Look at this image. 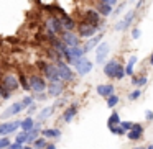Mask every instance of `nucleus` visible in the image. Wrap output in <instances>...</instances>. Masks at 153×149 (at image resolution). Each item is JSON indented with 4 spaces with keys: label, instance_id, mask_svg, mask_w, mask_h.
I'll use <instances>...</instances> for the list:
<instances>
[{
    "label": "nucleus",
    "instance_id": "47",
    "mask_svg": "<svg viewBox=\"0 0 153 149\" xmlns=\"http://www.w3.org/2000/svg\"><path fill=\"white\" fill-rule=\"evenodd\" d=\"M133 149H143V148H133Z\"/></svg>",
    "mask_w": 153,
    "mask_h": 149
},
{
    "label": "nucleus",
    "instance_id": "7",
    "mask_svg": "<svg viewBox=\"0 0 153 149\" xmlns=\"http://www.w3.org/2000/svg\"><path fill=\"white\" fill-rule=\"evenodd\" d=\"M30 85H31V90L36 92V93H41V92H45V90L48 89L45 79L40 77V76H31L30 77Z\"/></svg>",
    "mask_w": 153,
    "mask_h": 149
},
{
    "label": "nucleus",
    "instance_id": "18",
    "mask_svg": "<svg viewBox=\"0 0 153 149\" xmlns=\"http://www.w3.org/2000/svg\"><path fill=\"white\" fill-rule=\"evenodd\" d=\"M76 113H77V105L74 103V105H71V106H68V108H66V112L63 113V120L66 123H71V121H73V118L76 116Z\"/></svg>",
    "mask_w": 153,
    "mask_h": 149
},
{
    "label": "nucleus",
    "instance_id": "23",
    "mask_svg": "<svg viewBox=\"0 0 153 149\" xmlns=\"http://www.w3.org/2000/svg\"><path fill=\"white\" fill-rule=\"evenodd\" d=\"M53 112H54V106H46V108H43V110L40 112L38 120H40V121H45V120H48L51 115H53Z\"/></svg>",
    "mask_w": 153,
    "mask_h": 149
},
{
    "label": "nucleus",
    "instance_id": "17",
    "mask_svg": "<svg viewBox=\"0 0 153 149\" xmlns=\"http://www.w3.org/2000/svg\"><path fill=\"white\" fill-rule=\"evenodd\" d=\"M114 90H115V87L112 85V84H100V85H97V93H99L100 97H110L114 93Z\"/></svg>",
    "mask_w": 153,
    "mask_h": 149
},
{
    "label": "nucleus",
    "instance_id": "16",
    "mask_svg": "<svg viewBox=\"0 0 153 149\" xmlns=\"http://www.w3.org/2000/svg\"><path fill=\"white\" fill-rule=\"evenodd\" d=\"M100 41H102V33H99L97 36L94 34L92 38H89V40L86 41V44H84V51H86V53L87 51H92L94 48H97L100 44Z\"/></svg>",
    "mask_w": 153,
    "mask_h": 149
},
{
    "label": "nucleus",
    "instance_id": "35",
    "mask_svg": "<svg viewBox=\"0 0 153 149\" xmlns=\"http://www.w3.org/2000/svg\"><path fill=\"white\" fill-rule=\"evenodd\" d=\"M123 76H125V69H123V67L120 66V69L117 70V74H115V79H117V80H120V79H123Z\"/></svg>",
    "mask_w": 153,
    "mask_h": 149
},
{
    "label": "nucleus",
    "instance_id": "40",
    "mask_svg": "<svg viewBox=\"0 0 153 149\" xmlns=\"http://www.w3.org/2000/svg\"><path fill=\"white\" fill-rule=\"evenodd\" d=\"M145 120H148V121H152V120H153V112H152V110H146V112H145Z\"/></svg>",
    "mask_w": 153,
    "mask_h": 149
},
{
    "label": "nucleus",
    "instance_id": "31",
    "mask_svg": "<svg viewBox=\"0 0 153 149\" xmlns=\"http://www.w3.org/2000/svg\"><path fill=\"white\" fill-rule=\"evenodd\" d=\"M146 80H148L146 77H133L132 84H133V85H138V87H143L146 84Z\"/></svg>",
    "mask_w": 153,
    "mask_h": 149
},
{
    "label": "nucleus",
    "instance_id": "27",
    "mask_svg": "<svg viewBox=\"0 0 153 149\" xmlns=\"http://www.w3.org/2000/svg\"><path fill=\"white\" fill-rule=\"evenodd\" d=\"M18 80H20V85L23 87L25 90H31V85H30V80H28L27 77L23 76V74H20V76H18Z\"/></svg>",
    "mask_w": 153,
    "mask_h": 149
},
{
    "label": "nucleus",
    "instance_id": "37",
    "mask_svg": "<svg viewBox=\"0 0 153 149\" xmlns=\"http://www.w3.org/2000/svg\"><path fill=\"white\" fill-rule=\"evenodd\" d=\"M120 126H122L125 131H128V129H132V126H133V123L132 121H123V123H120Z\"/></svg>",
    "mask_w": 153,
    "mask_h": 149
},
{
    "label": "nucleus",
    "instance_id": "22",
    "mask_svg": "<svg viewBox=\"0 0 153 149\" xmlns=\"http://www.w3.org/2000/svg\"><path fill=\"white\" fill-rule=\"evenodd\" d=\"M142 134H143V129L132 128V129H128V133H127V138H128L130 141H138V139L142 138Z\"/></svg>",
    "mask_w": 153,
    "mask_h": 149
},
{
    "label": "nucleus",
    "instance_id": "20",
    "mask_svg": "<svg viewBox=\"0 0 153 149\" xmlns=\"http://www.w3.org/2000/svg\"><path fill=\"white\" fill-rule=\"evenodd\" d=\"M96 10L99 12L102 17H109V15H112V5L105 4V2H99V5H97Z\"/></svg>",
    "mask_w": 153,
    "mask_h": 149
},
{
    "label": "nucleus",
    "instance_id": "38",
    "mask_svg": "<svg viewBox=\"0 0 153 149\" xmlns=\"http://www.w3.org/2000/svg\"><path fill=\"white\" fill-rule=\"evenodd\" d=\"M140 34H142V31H140L138 28H133V30H132V38H133V40H138Z\"/></svg>",
    "mask_w": 153,
    "mask_h": 149
},
{
    "label": "nucleus",
    "instance_id": "1",
    "mask_svg": "<svg viewBox=\"0 0 153 149\" xmlns=\"http://www.w3.org/2000/svg\"><path fill=\"white\" fill-rule=\"evenodd\" d=\"M97 30H99V26H96V25H92V23H87V21H82V23H79V26H77L79 36L86 38V40L92 38L94 34L97 33Z\"/></svg>",
    "mask_w": 153,
    "mask_h": 149
},
{
    "label": "nucleus",
    "instance_id": "21",
    "mask_svg": "<svg viewBox=\"0 0 153 149\" xmlns=\"http://www.w3.org/2000/svg\"><path fill=\"white\" fill-rule=\"evenodd\" d=\"M41 134L45 138H54V139L61 138V131L58 128H45V129H41Z\"/></svg>",
    "mask_w": 153,
    "mask_h": 149
},
{
    "label": "nucleus",
    "instance_id": "6",
    "mask_svg": "<svg viewBox=\"0 0 153 149\" xmlns=\"http://www.w3.org/2000/svg\"><path fill=\"white\" fill-rule=\"evenodd\" d=\"M43 74L46 76V79L50 80V82H54V80H61L59 77V70H58V66L56 64H45L43 69Z\"/></svg>",
    "mask_w": 153,
    "mask_h": 149
},
{
    "label": "nucleus",
    "instance_id": "42",
    "mask_svg": "<svg viewBox=\"0 0 153 149\" xmlns=\"http://www.w3.org/2000/svg\"><path fill=\"white\" fill-rule=\"evenodd\" d=\"M143 4H145V0H140L138 4H137V8H135V10H138V8H142V7H143Z\"/></svg>",
    "mask_w": 153,
    "mask_h": 149
},
{
    "label": "nucleus",
    "instance_id": "4",
    "mask_svg": "<svg viewBox=\"0 0 153 149\" xmlns=\"http://www.w3.org/2000/svg\"><path fill=\"white\" fill-rule=\"evenodd\" d=\"M56 66H58V70H59V77H61V80H64V82H71V80L74 79L73 70L69 69V66H68V64L64 62V61L58 59V61H56Z\"/></svg>",
    "mask_w": 153,
    "mask_h": 149
},
{
    "label": "nucleus",
    "instance_id": "34",
    "mask_svg": "<svg viewBox=\"0 0 153 149\" xmlns=\"http://www.w3.org/2000/svg\"><path fill=\"white\" fill-rule=\"evenodd\" d=\"M22 103H23L25 108H27V106H31L33 105V98H31V97H25V98L22 100Z\"/></svg>",
    "mask_w": 153,
    "mask_h": 149
},
{
    "label": "nucleus",
    "instance_id": "39",
    "mask_svg": "<svg viewBox=\"0 0 153 149\" xmlns=\"http://www.w3.org/2000/svg\"><path fill=\"white\" fill-rule=\"evenodd\" d=\"M8 149H23V144H20V142H17V141H15L13 144H10V146H8Z\"/></svg>",
    "mask_w": 153,
    "mask_h": 149
},
{
    "label": "nucleus",
    "instance_id": "28",
    "mask_svg": "<svg viewBox=\"0 0 153 149\" xmlns=\"http://www.w3.org/2000/svg\"><path fill=\"white\" fill-rule=\"evenodd\" d=\"M107 125H109V126H112V125H120L119 113H117V112H112V115L109 116V121H107Z\"/></svg>",
    "mask_w": 153,
    "mask_h": 149
},
{
    "label": "nucleus",
    "instance_id": "44",
    "mask_svg": "<svg viewBox=\"0 0 153 149\" xmlns=\"http://www.w3.org/2000/svg\"><path fill=\"white\" fill-rule=\"evenodd\" d=\"M150 64L153 66V53H152V56H150Z\"/></svg>",
    "mask_w": 153,
    "mask_h": 149
},
{
    "label": "nucleus",
    "instance_id": "25",
    "mask_svg": "<svg viewBox=\"0 0 153 149\" xmlns=\"http://www.w3.org/2000/svg\"><path fill=\"white\" fill-rule=\"evenodd\" d=\"M135 64H137V56H132L128 59V62H127V66H125V74L127 76H132L133 74V67H135Z\"/></svg>",
    "mask_w": 153,
    "mask_h": 149
},
{
    "label": "nucleus",
    "instance_id": "29",
    "mask_svg": "<svg viewBox=\"0 0 153 149\" xmlns=\"http://www.w3.org/2000/svg\"><path fill=\"white\" fill-rule=\"evenodd\" d=\"M109 129H110V133H114V134H119V136L125 134V129H123L120 125H112V126H109Z\"/></svg>",
    "mask_w": 153,
    "mask_h": 149
},
{
    "label": "nucleus",
    "instance_id": "46",
    "mask_svg": "<svg viewBox=\"0 0 153 149\" xmlns=\"http://www.w3.org/2000/svg\"><path fill=\"white\" fill-rule=\"evenodd\" d=\"M146 149H153V144H152V146H148V148H146Z\"/></svg>",
    "mask_w": 153,
    "mask_h": 149
},
{
    "label": "nucleus",
    "instance_id": "33",
    "mask_svg": "<svg viewBox=\"0 0 153 149\" xmlns=\"http://www.w3.org/2000/svg\"><path fill=\"white\" fill-rule=\"evenodd\" d=\"M140 95H142V90H140V89H137V90H133V92L128 95V98H130V100H137Z\"/></svg>",
    "mask_w": 153,
    "mask_h": 149
},
{
    "label": "nucleus",
    "instance_id": "10",
    "mask_svg": "<svg viewBox=\"0 0 153 149\" xmlns=\"http://www.w3.org/2000/svg\"><path fill=\"white\" fill-rule=\"evenodd\" d=\"M119 69H120L119 61L112 59V61H109V62L104 66V74H105L109 79H115V74H117V70H119Z\"/></svg>",
    "mask_w": 153,
    "mask_h": 149
},
{
    "label": "nucleus",
    "instance_id": "24",
    "mask_svg": "<svg viewBox=\"0 0 153 149\" xmlns=\"http://www.w3.org/2000/svg\"><path fill=\"white\" fill-rule=\"evenodd\" d=\"M33 126H35V121H33V118H25L23 121L20 123V128L23 129V131H30V129H33Z\"/></svg>",
    "mask_w": 153,
    "mask_h": 149
},
{
    "label": "nucleus",
    "instance_id": "36",
    "mask_svg": "<svg viewBox=\"0 0 153 149\" xmlns=\"http://www.w3.org/2000/svg\"><path fill=\"white\" fill-rule=\"evenodd\" d=\"M123 8H125V4H123V2H122V4H120V5H119V7H117V8H115V10H114V12H112V17H117V15H119V13H120V12H122V10H123Z\"/></svg>",
    "mask_w": 153,
    "mask_h": 149
},
{
    "label": "nucleus",
    "instance_id": "2",
    "mask_svg": "<svg viewBox=\"0 0 153 149\" xmlns=\"http://www.w3.org/2000/svg\"><path fill=\"white\" fill-rule=\"evenodd\" d=\"M0 85L5 87V89L10 90V92H13V90H17L18 87H20V80H18V77L13 76V74H5V76L2 77V80H0Z\"/></svg>",
    "mask_w": 153,
    "mask_h": 149
},
{
    "label": "nucleus",
    "instance_id": "14",
    "mask_svg": "<svg viewBox=\"0 0 153 149\" xmlns=\"http://www.w3.org/2000/svg\"><path fill=\"white\" fill-rule=\"evenodd\" d=\"M22 121H10V123H0V136H8L15 131L17 128H20Z\"/></svg>",
    "mask_w": 153,
    "mask_h": 149
},
{
    "label": "nucleus",
    "instance_id": "12",
    "mask_svg": "<svg viewBox=\"0 0 153 149\" xmlns=\"http://www.w3.org/2000/svg\"><path fill=\"white\" fill-rule=\"evenodd\" d=\"M23 108H25V106H23V103H22V102H15V103H12V105L8 106V108L5 110L0 116H2L4 120H7V118H10V116H13V115H18Z\"/></svg>",
    "mask_w": 153,
    "mask_h": 149
},
{
    "label": "nucleus",
    "instance_id": "5",
    "mask_svg": "<svg viewBox=\"0 0 153 149\" xmlns=\"http://www.w3.org/2000/svg\"><path fill=\"white\" fill-rule=\"evenodd\" d=\"M46 28H48L50 33H54V34L63 33V31H64L59 17H50V18H48V20H46Z\"/></svg>",
    "mask_w": 153,
    "mask_h": 149
},
{
    "label": "nucleus",
    "instance_id": "26",
    "mask_svg": "<svg viewBox=\"0 0 153 149\" xmlns=\"http://www.w3.org/2000/svg\"><path fill=\"white\" fill-rule=\"evenodd\" d=\"M33 146H35V149H45L48 146V142H46V138H40V136H38L36 139H35L33 141Z\"/></svg>",
    "mask_w": 153,
    "mask_h": 149
},
{
    "label": "nucleus",
    "instance_id": "9",
    "mask_svg": "<svg viewBox=\"0 0 153 149\" xmlns=\"http://www.w3.org/2000/svg\"><path fill=\"white\" fill-rule=\"evenodd\" d=\"M61 40H63V43L66 44L68 48L79 46V36H76L73 31H63V33H61Z\"/></svg>",
    "mask_w": 153,
    "mask_h": 149
},
{
    "label": "nucleus",
    "instance_id": "41",
    "mask_svg": "<svg viewBox=\"0 0 153 149\" xmlns=\"http://www.w3.org/2000/svg\"><path fill=\"white\" fill-rule=\"evenodd\" d=\"M99 2H105V4H109V5H117V2H119V0H99Z\"/></svg>",
    "mask_w": 153,
    "mask_h": 149
},
{
    "label": "nucleus",
    "instance_id": "15",
    "mask_svg": "<svg viewBox=\"0 0 153 149\" xmlns=\"http://www.w3.org/2000/svg\"><path fill=\"white\" fill-rule=\"evenodd\" d=\"M46 90L51 97H59L64 90V84L61 82V80H54V82H50V85H48Z\"/></svg>",
    "mask_w": 153,
    "mask_h": 149
},
{
    "label": "nucleus",
    "instance_id": "32",
    "mask_svg": "<svg viewBox=\"0 0 153 149\" xmlns=\"http://www.w3.org/2000/svg\"><path fill=\"white\" fill-rule=\"evenodd\" d=\"M10 139L7 138V136H0V149H8V146H10Z\"/></svg>",
    "mask_w": 153,
    "mask_h": 149
},
{
    "label": "nucleus",
    "instance_id": "8",
    "mask_svg": "<svg viewBox=\"0 0 153 149\" xmlns=\"http://www.w3.org/2000/svg\"><path fill=\"white\" fill-rule=\"evenodd\" d=\"M84 18L87 21V23H92L96 25V26H102V21H100V13L97 10H92V8H89V10L84 12Z\"/></svg>",
    "mask_w": 153,
    "mask_h": 149
},
{
    "label": "nucleus",
    "instance_id": "19",
    "mask_svg": "<svg viewBox=\"0 0 153 149\" xmlns=\"http://www.w3.org/2000/svg\"><path fill=\"white\" fill-rule=\"evenodd\" d=\"M61 23H63V28L64 31H73L74 28H76V23H74V20L71 17H68V15L63 13V17H61Z\"/></svg>",
    "mask_w": 153,
    "mask_h": 149
},
{
    "label": "nucleus",
    "instance_id": "43",
    "mask_svg": "<svg viewBox=\"0 0 153 149\" xmlns=\"http://www.w3.org/2000/svg\"><path fill=\"white\" fill-rule=\"evenodd\" d=\"M45 149H58V148H56V146H54V144H48V146H46V148H45Z\"/></svg>",
    "mask_w": 153,
    "mask_h": 149
},
{
    "label": "nucleus",
    "instance_id": "30",
    "mask_svg": "<svg viewBox=\"0 0 153 149\" xmlns=\"http://www.w3.org/2000/svg\"><path fill=\"white\" fill-rule=\"evenodd\" d=\"M117 103H119V97H117L115 93H112L110 97H107V106H109V108H114Z\"/></svg>",
    "mask_w": 153,
    "mask_h": 149
},
{
    "label": "nucleus",
    "instance_id": "45",
    "mask_svg": "<svg viewBox=\"0 0 153 149\" xmlns=\"http://www.w3.org/2000/svg\"><path fill=\"white\" fill-rule=\"evenodd\" d=\"M23 149H33L31 146H23Z\"/></svg>",
    "mask_w": 153,
    "mask_h": 149
},
{
    "label": "nucleus",
    "instance_id": "11",
    "mask_svg": "<svg viewBox=\"0 0 153 149\" xmlns=\"http://www.w3.org/2000/svg\"><path fill=\"white\" fill-rule=\"evenodd\" d=\"M133 18H135V10H128V12H127V15L123 17V20H120L119 23L115 25V30H117V31L127 30V28L130 26V23L133 21Z\"/></svg>",
    "mask_w": 153,
    "mask_h": 149
},
{
    "label": "nucleus",
    "instance_id": "3",
    "mask_svg": "<svg viewBox=\"0 0 153 149\" xmlns=\"http://www.w3.org/2000/svg\"><path fill=\"white\" fill-rule=\"evenodd\" d=\"M73 66L76 67V70H77V74H79V76H86V74H89L91 70H92V62H91L89 59H86L84 56L74 61Z\"/></svg>",
    "mask_w": 153,
    "mask_h": 149
},
{
    "label": "nucleus",
    "instance_id": "13",
    "mask_svg": "<svg viewBox=\"0 0 153 149\" xmlns=\"http://www.w3.org/2000/svg\"><path fill=\"white\" fill-rule=\"evenodd\" d=\"M109 51H110L109 44H107V43H100L99 46H97V49H96V62L97 64H102L104 61H105Z\"/></svg>",
    "mask_w": 153,
    "mask_h": 149
}]
</instances>
